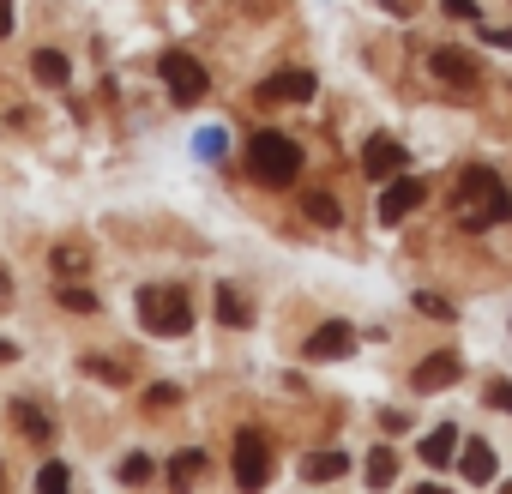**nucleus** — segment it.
I'll use <instances>...</instances> for the list:
<instances>
[{
    "label": "nucleus",
    "mask_w": 512,
    "mask_h": 494,
    "mask_svg": "<svg viewBox=\"0 0 512 494\" xmlns=\"http://www.w3.org/2000/svg\"><path fill=\"white\" fill-rule=\"evenodd\" d=\"M7 296H13V284H7V272H0V302H7Z\"/></svg>",
    "instance_id": "nucleus-33"
},
{
    "label": "nucleus",
    "mask_w": 512,
    "mask_h": 494,
    "mask_svg": "<svg viewBox=\"0 0 512 494\" xmlns=\"http://www.w3.org/2000/svg\"><path fill=\"white\" fill-rule=\"evenodd\" d=\"M440 13H446V19H464V25L482 19V13H476V0H440Z\"/></svg>",
    "instance_id": "nucleus-26"
},
{
    "label": "nucleus",
    "mask_w": 512,
    "mask_h": 494,
    "mask_svg": "<svg viewBox=\"0 0 512 494\" xmlns=\"http://www.w3.org/2000/svg\"><path fill=\"white\" fill-rule=\"evenodd\" d=\"M452 199L464 205V211H458V229H464V235H482V229H494V223L512 217V193H506V181H500L488 163H470V169L458 175Z\"/></svg>",
    "instance_id": "nucleus-1"
},
{
    "label": "nucleus",
    "mask_w": 512,
    "mask_h": 494,
    "mask_svg": "<svg viewBox=\"0 0 512 494\" xmlns=\"http://www.w3.org/2000/svg\"><path fill=\"white\" fill-rule=\"evenodd\" d=\"M488 410H506L512 416V380H488Z\"/></svg>",
    "instance_id": "nucleus-25"
},
{
    "label": "nucleus",
    "mask_w": 512,
    "mask_h": 494,
    "mask_svg": "<svg viewBox=\"0 0 512 494\" xmlns=\"http://www.w3.org/2000/svg\"><path fill=\"white\" fill-rule=\"evenodd\" d=\"M464 374V362H458V350H434V356H422L416 362V374H410V386L416 392H440V386H452Z\"/></svg>",
    "instance_id": "nucleus-6"
},
{
    "label": "nucleus",
    "mask_w": 512,
    "mask_h": 494,
    "mask_svg": "<svg viewBox=\"0 0 512 494\" xmlns=\"http://www.w3.org/2000/svg\"><path fill=\"white\" fill-rule=\"evenodd\" d=\"M121 476H127V482H145V476H151V458H145V452H133V458L121 464Z\"/></svg>",
    "instance_id": "nucleus-28"
},
{
    "label": "nucleus",
    "mask_w": 512,
    "mask_h": 494,
    "mask_svg": "<svg viewBox=\"0 0 512 494\" xmlns=\"http://www.w3.org/2000/svg\"><path fill=\"white\" fill-rule=\"evenodd\" d=\"M416 452H422V464L446 470V464H452V452H458V428H452V422H440V428H434V434H428Z\"/></svg>",
    "instance_id": "nucleus-14"
},
{
    "label": "nucleus",
    "mask_w": 512,
    "mask_h": 494,
    "mask_svg": "<svg viewBox=\"0 0 512 494\" xmlns=\"http://www.w3.org/2000/svg\"><path fill=\"white\" fill-rule=\"evenodd\" d=\"M211 302H217V320H223L229 332H247V326H253V308L241 302V290H235V284H217V296H211Z\"/></svg>",
    "instance_id": "nucleus-12"
},
{
    "label": "nucleus",
    "mask_w": 512,
    "mask_h": 494,
    "mask_svg": "<svg viewBox=\"0 0 512 494\" xmlns=\"http://www.w3.org/2000/svg\"><path fill=\"white\" fill-rule=\"evenodd\" d=\"M67 482H73L67 464H43V470H37V488H67Z\"/></svg>",
    "instance_id": "nucleus-24"
},
{
    "label": "nucleus",
    "mask_w": 512,
    "mask_h": 494,
    "mask_svg": "<svg viewBox=\"0 0 512 494\" xmlns=\"http://www.w3.org/2000/svg\"><path fill=\"white\" fill-rule=\"evenodd\" d=\"M356 350V326L350 320H326L314 338H308V356L314 362H338V356H350Z\"/></svg>",
    "instance_id": "nucleus-8"
},
{
    "label": "nucleus",
    "mask_w": 512,
    "mask_h": 494,
    "mask_svg": "<svg viewBox=\"0 0 512 494\" xmlns=\"http://www.w3.org/2000/svg\"><path fill=\"white\" fill-rule=\"evenodd\" d=\"M0 482H7V476H0Z\"/></svg>",
    "instance_id": "nucleus-34"
},
{
    "label": "nucleus",
    "mask_w": 512,
    "mask_h": 494,
    "mask_svg": "<svg viewBox=\"0 0 512 494\" xmlns=\"http://www.w3.org/2000/svg\"><path fill=\"white\" fill-rule=\"evenodd\" d=\"M260 97H272V103H314V73H278V79H266Z\"/></svg>",
    "instance_id": "nucleus-10"
},
{
    "label": "nucleus",
    "mask_w": 512,
    "mask_h": 494,
    "mask_svg": "<svg viewBox=\"0 0 512 494\" xmlns=\"http://www.w3.org/2000/svg\"><path fill=\"white\" fill-rule=\"evenodd\" d=\"M61 308H67V314H97V296H91L85 284H67V290H61Z\"/></svg>",
    "instance_id": "nucleus-21"
},
{
    "label": "nucleus",
    "mask_w": 512,
    "mask_h": 494,
    "mask_svg": "<svg viewBox=\"0 0 512 494\" xmlns=\"http://www.w3.org/2000/svg\"><path fill=\"white\" fill-rule=\"evenodd\" d=\"M13 356H19V344H13V338H0V362H13Z\"/></svg>",
    "instance_id": "nucleus-32"
},
{
    "label": "nucleus",
    "mask_w": 512,
    "mask_h": 494,
    "mask_svg": "<svg viewBox=\"0 0 512 494\" xmlns=\"http://www.w3.org/2000/svg\"><path fill=\"white\" fill-rule=\"evenodd\" d=\"M464 482L470 488H488L494 482V446L488 440H464Z\"/></svg>",
    "instance_id": "nucleus-13"
},
{
    "label": "nucleus",
    "mask_w": 512,
    "mask_h": 494,
    "mask_svg": "<svg viewBox=\"0 0 512 494\" xmlns=\"http://www.w3.org/2000/svg\"><path fill=\"white\" fill-rule=\"evenodd\" d=\"M139 326L151 332V338H181L187 326H193V308H187V296L181 290H139Z\"/></svg>",
    "instance_id": "nucleus-3"
},
{
    "label": "nucleus",
    "mask_w": 512,
    "mask_h": 494,
    "mask_svg": "<svg viewBox=\"0 0 512 494\" xmlns=\"http://www.w3.org/2000/svg\"><path fill=\"white\" fill-rule=\"evenodd\" d=\"M434 73H440L446 85H470V79H476V61L458 55V49H434Z\"/></svg>",
    "instance_id": "nucleus-15"
},
{
    "label": "nucleus",
    "mask_w": 512,
    "mask_h": 494,
    "mask_svg": "<svg viewBox=\"0 0 512 494\" xmlns=\"http://www.w3.org/2000/svg\"><path fill=\"white\" fill-rule=\"evenodd\" d=\"M193 151H199L205 163H223V157H229V133H223V127H199V133H193Z\"/></svg>",
    "instance_id": "nucleus-19"
},
{
    "label": "nucleus",
    "mask_w": 512,
    "mask_h": 494,
    "mask_svg": "<svg viewBox=\"0 0 512 494\" xmlns=\"http://www.w3.org/2000/svg\"><path fill=\"white\" fill-rule=\"evenodd\" d=\"M175 398H181V386H151V392H145V404H151V410H169Z\"/></svg>",
    "instance_id": "nucleus-27"
},
{
    "label": "nucleus",
    "mask_w": 512,
    "mask_h": 494,
    "mask_svg": "<svg viewBox=\"0 0 512 494\" xmlns=\"http://www.w3.org/2000/svg\"><path fill=\"white\" fill-rule=\"evenodd\" d=\"M31 73H37V79H43L49 91H61V85H73V61H67L61 49H37V55H31Z\"/></svg>",
    "instance_id": "nucleus-11"
},
{
    "label": "nucleus",
    "mask_w": 512,
    "mask_h": 494,
    "mask_svg": "<svg viewBox=\"0 0 512 494\" xmlns=\"http://www.w3.org/2000/svg\"><path fill=\"white\" fill-rule=\"evenodd\" d=\"M247 169H253V181L260 187H290L296 175H302V145L290 139V133H253L247 139Z\"/></svg>",
    "instance_id": "nucleus-2"
},
{
    "label": "nucleus",
    "mask_w": 512,
    "mask_h": 494,
    "mask_svg": "<svg viewBox=\"0 0 512 494\" xmlns=\"http://www.w3.org/2000/svg\"><path fill=\"white\" fill-rule=\"evenodd\" d=\"M350 470V452H308L302 458V476L308 482H332V476H344Z\"/></svg>",
    "instance_id": "nucleus-16"
},
{
    "label": "nucleus",
    "mask_w": 512,
    "mask_h": 494,
    "mask_svg": "<svg viewBox=\"0 0 512 494\" xmlns=\"http://www.w3.org/2000/svg\"><path fill=\"white\" fill-rule=\"evenodd\" d=\"M482 43L488 49H512V25H482Z\"/></svg>",
    "instance_id": "nucleus-29"
},
{
    "label": "nucleus",
    "mask_w": 512,
    "mask_h": 494,
    "mask_svg": "<svg viewBox=\"0 0 512 494\" xmlns=\"http://www.w3.org/2000/svg\"><path fill=\"white\" fill-rule=\"evenodd\" d=\"M0 37H13V0H0Z\"/></svg>",
    "instance_id": "nucleus-31"
},
{
    "label": "nucleus",
    "mask_w": 512,
    "mask_h": 494,
    "mask_svg": "<svg viewBox=\"0 0 512 494\" xmlns=\"http://www.w3.org/2000/svg\"><path fill=\"white\" fill-rule=\"evenodd\" d=\"M235 482L241 488H266L272 482V446L260 428H241L235 434Z\"/></svg>",
    "instance_id": "nucleus-5"
},
{
    "label": "nucleus",
    "mask_w": 512,
    "mask_h": 494,
    "mask_svg": "<svg viewBox=\"0 0 512 494\" xmlns=\"http://www.w3.org/2000/svg\"><path fill=\"white\" fill-rule=\"evenodd\" d=\"M302 211H308V217H314V223H320V229H338V217H344V211H338V199H332V193H308V199H302Z\"/></svg>",
    "instance_id": "nucleus-20"
},
{
    "label": "nucleus",
    "mask_w": 512,
    "mask_h": 494,
    "mask_svg": "<svg viewBox=\"0 0 512 494\" xmlns=\"http://www.w3.org/2000/svg\"><path fill=\"white\" fill-rule=\"evenodd\" d=\"M157 73H163V85H169V97H175V103H199V97L211 91V73H205L187 49H169V55L157 61Z\"/></svg>",
    "instance_id": "nucleus-4"
},
{
    "label": "nucleus",
    "mask_w": 512,
    "mask_h": 494,
    "mask_svg": "<svg viewBox=\"0 0 512 494\" xmlns=\"http://www.w3.org/2000/svg\"><path fill=\"white\" fill-rule=\"evenodd\" d=\"M398 169H404V145H398L392 133H374V139L362 145V175L386 181V175H398Z\"/></svg>",
    "instance_id": "nucleus-7"
},
{
    "label": "nucleus",
    "mask_w": 512,
    "mask_h": 494,
    "mask_svg": "<svg viewBox=\"0 0 512 494\" xmlns=\"http://www.w3.org/2000/svg\"><path fill=\"white\" fill-rule=\"evenodd\" d=\"M416 308H422L428 320H452V302H446V296H434V290H422V296H416Z\"/></svg>",
    "instance_id": "nucleus-23"
},
{
    "label": "nucleus",
    "mask_w": 512,
    "mask_h": 494,
    "mask_svg": "<svg viewBox=\"0 0 512 494\" xmlns=\"http://www.w3.org/2000/svg\"><path fill=\"white\" fill-rule=\"evenodd\" d=\"M13 422H19L25 434H37V440H49V434H55L49 410H43V404H31V398H19V404H13Z\"/></svg>",
    "instance_id": "nucleus-17"
},
{
    "label": "nucleus",
    "mask_w": 512,
    "mask_h": 494,
    "mask_svg": "<svg viewBox=\"0 0 512 494\" xmlns=\"http://www.w3.org/2000/svg\"><path fill=\"white\" fill-rule=\"evenodd\" d=\"M422 199H428V187H422V181H410V175H404V181H392V187L380 193V223H404Z\"/></svg>",
    "instance_id": "nucleus-9"
},
{
    "label": "nucleus",
    "mask_w": 512,
    "mask_h": 494,
    "mask_svg": "<svg viewBox=\"0 0 512 494\" xmlns=\"http://www.w3.org/2000/svg\"><path fill=\"white\" fill-rule=\"evenodd\" d=\"M85 266V254H73V247H61V254H55V272H79Z\"/></svg>",
    "instance_id": "nucleus-30"
},
{
    "label": "nucleus",
    "mask_w": 512,
    "mask_h": 494,
    "mask_svg": "<svg viewBox=\"0 0 512 494\" xmlns=\"http://www.w3.org/2000/svg\"><path fill=\"white\" fill-rule=\"evenodd\" d=\"M205 470V452H181L175 464H169V482H187V476H199Z\"/></svg>",
    "instance_id": "nucleus-22"
},
{
    "label": "nucleus",
    "mask_w": 512,
    "mask_h": 494,
    "mask_svg": "<svg viewBox=\"0 0 512 494\" xmlns=\"http://www.w3.org/2000/svg\"><path fill=\"white\" fill-rule=\"evenodd\" d=\"M368 482H374V488H392V482H398V452H392V446H374V452H368Z\"/></svg>",
    "instance_id": "nucleus-18"
}]
</instances>
